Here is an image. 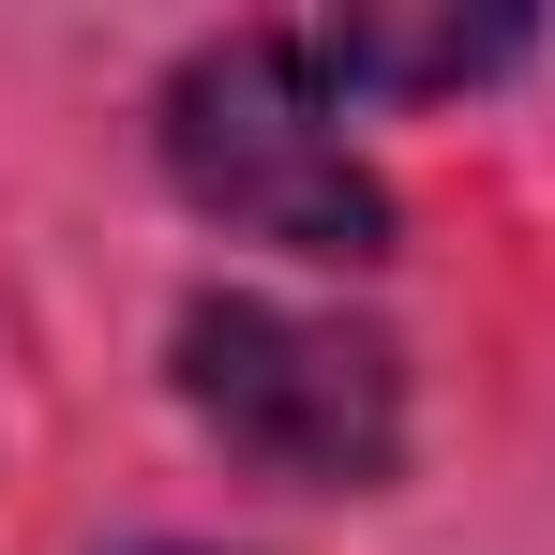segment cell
Masks as SVG:
<instances>
[{
    "label": "cell",
    "mask_w": 555,
    "mask_h": 555,
    "mask_svg": "<svg viewBox=\"0 0 555 555\" xmlns=\"http://www.w3.org/2000/svg\"><path fill=\"white\" fill-rule=\"evenodd\" d=\"M166 181L271 241V256H315V271H375L390 256V181L346 151V91L315 61V30H225L166 76Z\"/></svg>",
    "instance_id": "1"
},
{
    "label": "cell",
    "mask_w": 555,
    "mask_h": 555,
    "mask_svg": "<svg viewBox=\"0 0 555 555\" xmlns=\"http://www.w3.org/2000/svg\"><path fill=\"white\" fill-rule=\"evenodd\" d=\"M181 405L300 495H375L405 465V361L375 346L361 315H315V300H256V285H210L181 300Z\"/></svg>",
    "instance_id": "2"
},
{
    "label": "cell",
    "mask_w": 555,
    "mask_h": 555,
    "mask_svg": "<svg viewBox=\"0 0 555 555\" xmlns=\"http://www.w3.org/2000/svg\"><path fill=\"white\" fill-rule=\"evenodd\" d=\"M315 61H331V91H465V76H495V61H526V15H346V30H315Z\"/></svg>",
    "instance_id": "3"
},
{
    "label": "cell",
    "mask_w": 555,
    "mask_h": 555,
    "mask_svg": "<svg viewBox=\"0 0 555 555\" xmlns=\"http://www.w3.org/2000/svg\"><path fill=\"white\" fill-rule=\"evenodd\" d=\"M151 555H195V541H151Z\"/></svg>",
    "instance_id": "4"
}]
</instances>
